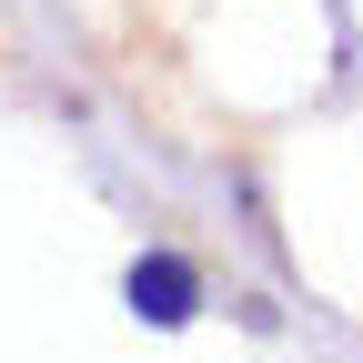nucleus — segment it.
Instances as JSON below:
<instances>
[{
  "mask_svg": "<svg viewBox=\"0 0 363 363\" xmlns=\"http://www.w3.org/2000/svg\"><path fill=\"white\" fill-rule=\"evenodd\" d=\"M131 303H142L152 323H182V313H192V272L182 262H142L131 272Z\"/></svg>",
  "mask_w": 363,
  "mask_h": 363,
  "instance_id": "obj_1",
  "label": "nucleus"
}]
</instances>
